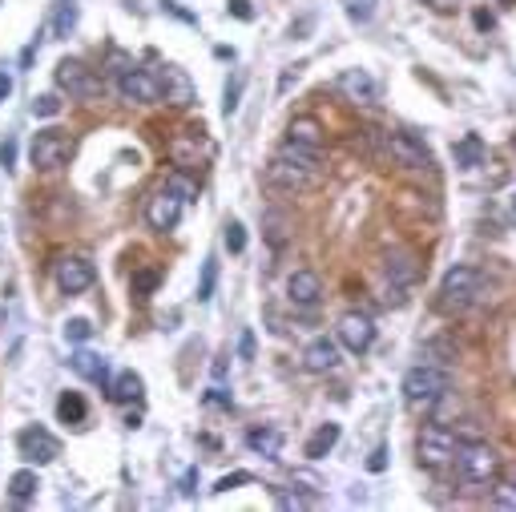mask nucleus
<instances>
[{
	"mask_svg": "<svg viewBox=\"0 0 516 512\" xmlns=\"http://www.w3.org/2000/svg\"><path fill=\"white\" fill-rule=\"evenodd\" d=\"M323 174H327L323 149L298 146V141H282L274 149L271 165H266V182L279 186V190H311V186L323 182Z\"/></svg>",
	"mask_w": 516,
	"mask_h": 512,
	"instance_id": "1",
	"label": "nucleus"
},
{
	"mask_svg": "<svg viewBox=\"0 0 516 512\" xmlns=\"http://www.w3.org/2000/svg\"><path fill=\"white\" fill-rule=\"evenodd\" d=\"M452 464H456V480H460L464 488H492L500 476V456H496V448L484 440L460 444Z\"/></svg>",
	"mask_w": 516,
	"mask_h": 512,
	"instance_id": "2",
	"label": "nucleus"
},
{
	"mask_svg": "<svg viewBox=\"0 0 516 512\" xmlns=\"http://www.w3.org/2000/svg\"><path fill=\"white\" fill-rule=\"evenodd\" d=\"M484 295V278L476 267H452L440 283V311L444 315H460L468 307H476Z\"/></svg>",
	"mask_w": 516,
	"mask_h": 512,
	"instance_id": "3",
	"label": "nucleus"
},
{
	"mask_svg": "<svg viewBox=\"0 0 516 512\" xmlns=\"http://www.w3.org/2000/svg\"><path fill=\"white\" fill-rule=\"evenodd\" d=\"M448 388H452V375L436 364H420L403 375V400H408V408H432V404H440L448 396Z\"/></svg>",
	"mask_w": 516,
	"mask_h": 512,
	"instance_id": "4",
	"label": "nucleus"
},
{
	"mask_svg": "<svg viewBox=\"0 0 516 512\" xmlns=\"http://www.w3.org/2000/svg\"><path fill=\"white\" fill-rule=\"evenodd\" d=\"M28 157H33L36 170H61L73 157V138L61 130H41L33 138V146H28Z\"/></svg>",
	"mask_w": 516,
	"mask_h": 512,
	"instance_id": "5",
	"label": "nucleus"
},
{
	"mask_svg": "<svg viewBox=\"0 0 516 512\" xmlns=\"http://www.w3.org/2000/svg\"><path fill=\"white\" fill-rule=\"evenodd\" d=\"M456 448H460V440H456L448 428L432 424L420 432V440H416V456H420L424 468H444V464H452Z\"/></svg>",
	"mask_w": 516,
	"mask_h": 512,
	"instance_id": "6",
	"label": "nucleus"
},
{
	"mask_svg": "<svg viewBox=\"0 0 516 512\" xmlns=\"http://www.w3.org/2000/svg\"><path fill=\"white\" fill-rule=\"evenodd\" d=\"M384 149L395 165H403V170H432V154L416 133H403V130L384 133Z\"/></svg>",
	"mask_w": 516,
	"mask_h": 512,
	"instance_id": "7",
	"label": "nucleus"
},
{
	"mask_svg": "<svg viewBox=\"0 0 516 512\" xmlns=\"http://www.w3.org/2000/svg\"><path fill=\"white\" fill-rule=\"evenodd\" d=\"M335 339H339L351 356H363V351L376 343V323H371L363 311H347L339 319V327H335Z\"/></svg>",
	"mask_w": 516,
	"mask_h": 512,
	"instance_id": "8",
	"label": "nucleus"
},
{
	"mask_svg": "<svg viewBox=\"0 0 516 512\" xmlns=\"http://www.w3.org/2000/svg\"><path fill=\"white\" fill-rule=\"evenodd\" d=\"M117 93H122L125 101H133V105H154L162 97V89H158V77H154L149 69L130 65V69L117 73Z\"/></svg>",
	"mask_w": 516,
	"mask_h": 512,
	"instance_id": "9",
	"label": "nucleus"
},
{
	"mask_svg": "<svg viewBox=\"0 0 516 512\" xmlns=\"http://www.w3.org/2000/svg\"><path fill=\"white\" fill-rule=\"evenodd\" d=\"M17 448L28 464H53L61 456V444H57V436L49 428H25L17 436Z\"/></svg>",
	"mask_w": 516,
	"mask_h": 512,
	"instance_id": "10",
	"label": "nucleus"
},
{
	"mask_svg": "<svg viewBox=\"0 0 516 512\" xmlns=\"http://www.w3.org/2000/svg\"><path fill=\"white\" fill-rule=\"evenodd\" d=\"M53 278H57V287H61L65 295H81V291H89L97 283V270H93V262H89V259L69 254V259L57 262Z\"/></svg>",
	"mask_w": 516,
	"mask_h": 512,
	"instance_id": "11",
	"label": "nucleus"
},
{
	"mask_svg": "<svg viewBox=\"0 0 516 512\" xmlns=\"http://www.w3.org/2000/svg\"><path fill=\"white\" fill-rule=\"evenodd\" d=\"M182 206L186 202L178 198V194H170L166 186H162L154 198H149V206H146V222L158 230V235H170L178 222H182Z\"/></svg>",
	"mask_w": 516,
	"mask_h": 512,
	"instance_id": "12",
	"label": "nucleus"
},
{
	"mask_svg": "<svg viewBox=\"0 0 516 512\" xmlns=\"http://www.w3.org/2000/svg\"><path fill=\"white\" fill-rule=\"evenodd\" d=\"M57 89L69 97H93L101 85H97L93 69H89L85 61H69V57H65V61L57 65Z\"/></svg>",
	"mask_w": 516,
	"mask_h": 512,
	"instance_id": "13",
	"label": "nucleus"
},
{
	"mask_svg": "<svg viewBox=\"0 0 516 512\" xmlns=\"http://www.w3.org/2000/svg\"><path fill=\"white\" fill-rule=\"evenodd\" d=\"M335 89H339L347 101H355V105H371L379 97V85H376V77H371L368 69H343L339 77H335Z\"/></svg>",
	"mask_w": 516,
	"mask_h": 512,
	"instance_id": "14",
	"label": "nucleus"
},
{
	"mask_svg": "<svg viewBox=\"0 0 516 512\" xmlns=\"http://www.w3.org/2000/svg\"><path fill=\"white\" fill-rule=\"evenodd\" d=\"M343 359H339V339H327V335H319V339H311L303 348V367L306 372H315V375H327V372H335Z\"/></svg>",
	"mask_w": 516,
	"mask_h": 512,
	"instance_id": "15",
	"label": "nucleus"
},
{
	"mask_svg": "<svg viewBox=\"0 0 516 512\" xmlns=\"http://www.w3.org/2000/svg\"><path fill=\"white\" fill-rule=\"evenodd\" d=\"M154 77H158V89L170 105H182V109L194 105V81L186 77V69H178V65H162Z\"/></svg>",
	"mask_w": 516,
	"mask_h": 512,
	"instance_id": "16",
	"label": "nucleus"
},
{
	"mask_svg": "<svg viewBox=\"0 0 516 512\" xmlns=\"http://www.w3.org/2000/svg\"><path fill=\"white\" fill-rule=\"evenodd\" d=\"M287 299L295 307H315L319 299H323V278H319L315 270H295V275L287 278Z\"/></svg>",
	"mask_w": 516,
	"mask_h": 512,
	"instance_id": "17",
	"label": "nucleus"
},
{
	"mask_svg": "<svg viewBox=\"0 0 516 512\" xmlns=\"http://www.w3.org/2000/svg\"><path fill=\"white\" fill-rule=\"evenodd\" d=\"M384 275L392 278V287H411V283L420 278L416 254H411V251H387V259H384Z\"/></svg>",
	"mask_w": 516,
	"mask_h": 512,
	"instance_id": "18",
	"label": "nucleus"
},
{
	"mask_svg": "<svg viewBox=\"0 0 516 512\" xmlns=\"http://www.w3.org/2000/svg\"><path fill=\"white\" fill-rule=\"evenodd\" d=\"M246 448L258 452V456H266V460H279L282 456V432L279 428H254V432L246 436Z\"/></svg>",
	"mask_w": 516,
	"mask_h": 512,
	"instance_id": "19",
	"label": "nucleus"
},
{
	"mask_svg": "<svg viewBox=\"0 0 516 512\" xmlns=\"http://www.w3.org/2000/svg\"><path fill=\"white\" fill-rule=\"evenodd\" d=\"M287 141H298V146H311V149H323V125L315 117H295L287 125Z\"/></svg>",
	"mask_w": 516,
	"mask_h": 512,
	"instance_id": "20",
	"label": "nucleus"
},
{
	"mask_svg": "<svg viewBox=\"0 0 516 512\" xmlns=\"http://www.w3.org/2000/svg\"><path fill=\"white\" fill-rule=\"evenodd\" d=\"M69 367H73V372H77V375H85V380H93V383H101V380H106V372H109L106 356H97V351H89V348L73 351Z\"/></svg>",
	"mask_w": 516,
	"mask_h": 512,
	"instance_id": "21",
	"label": "nucleus"
},
{
	"mask_svg": "<svg viewBox=\"0 0 516 512\" xmlns=\"http://www.w3.org/2000/svg\"><path fill=\"white\" fill-rule=\"evenodd\" d=\"M335 444H339V424H319L315 432H311V440H306L303 456H306V460H323Z\"/></svg>",
	"mask_w": 516,
	"mask_h": 512,
	"instance_id": "22",
	"label": "nucleus"
},
{
	"mask_svg": "<svg viewBox=\"0 0 516 512\" xmlns=\"http://www.w3.org/2000/svg\"><path fill=\"white\" fill-rule=\"evenodd\" d=\"M81 20V4L77 0H57L53 9V36H69Z\"/></svg>",
	"mask_w": 516,
	"mask_h": 512,
	"instance_id": "23",
	"label": "nucleus"
},
{
	"mask_svg": "<svg viewBox=\"0 0 516 512\" xmlns=\"http://www.w3.org/2000/svg\"><path fill=\"white\" fill-rule=\"evenodd\" d=\"M36 488H41V480H36V472H33V468L12 472V480H9V496H12L17 504H28V500H33Z\"/></svg>",
	"mask_w": 516,
	"mask_h": 512,
	"instance_id": "24",
	"label": "nucleus"
},
{
	"mask_svg": "<svg viewBox=\"0 0 516 512\" xmlns=\"http://www.w3.org/2000/svg\"><path fill=\"white\" fill-rule=\"evenodd\" d=\"M141 388H146V383H141L138 372H122L114 380V388H109V396H114L117 404H133V400H141Z\"/></svg>",
	"mask_w": 516,
	"mask_h": 512,
	"instance_id": "25",
	"label": "nucleus"
},
{
	"mask_svg": "<svg viewBox=\"0 0 516 512\" xmlns=\"http://www.w3.org/2000/svg\"><path fill=\"white\" fill-rule=\"evenodd\" d=\"M452 154H456V165H460V170H476V165L484 162V141L476 138V133H468V138H464Z\"/></svg>",
	"mask_w": 516,
	"mask_h": 512,
	"instance_id": "26",
	"label": "nucleus"
},
{
	"mask_svg": "<svg viewBox=\"0 0 516 512\" xmlns=\"http://www.w3.org/2000/svg\"><path fill=\"white\" fill-rule=\"evenodd\" d=\"M57 420L61 424H85V400H81L77 391H65L61 400H57Z\"/></svg>",
	"mask_w": 516,
	"mask_h": 512,
	"instance_id": "27",
	"label": "nucleus"
},
{
	"mask_svg": "<svg viewBox=\"0 0 516 512\" xmlns=\"http://www.w3.org/2000/svg\"><path fill=\"white\" fill-rule=\"evenodd\" d=\"M343 12H347L355 25H368V20L379 12V0H343Z\"/></svg>",
	"mask_w": 516,
	"mask_h": 512,
	"instance_id": "28",
	"label": "nucleus"
},
{
	"mask_svg": "<svg viewBox=\"0 0 516 512\" xmlns=\"http://www.w3.org/2000/svg\"><path fill=\"white\" fill-rule=\"evenodd\" d=\"M166 190L178 194L182 202H194V198H198V182H190L186 174H170V178H166Z\"/></svg>",
	"mask_w": 516,
	"mask_h": 512,
	"instance_id": "29",
	"label": "nucleus"
},
{
	"mask_svg": "<svg viewBox=\"0 0 516 512\" xmlns=\"http://www.w3.org/2000/svg\"><path fill=\"white\" fill-rule=\"evenodd\" d=\"M222 238H226V251L230 254H242L246 251V226L242 222H226V235H222Z\"/></svg>",
	"mask_w": 516,
	"mask_h": 512,
	"instance_id": "30",
	"label": "nucleus"
},
{
	"mask_svg": "<svg viewBox=\"0 0 516 512\" xmlns=\"http://www.w3.org/2000/svg\"><path fill=\"white\" fill-rule=\"evenodd\" d=\"M61 113V97L57 93H41L33 101V117H57Z\"/></svg>",
	"mask_w": 516,
	"mask_h": 512,
	"instance_id": "31",
	"label": "nucleus"
},
{
	"mask_svg": "<svg viewBox=\"0 0 516 512\" xmlns=\"http://www.w3.org/2000/svg\"><path fill=\"white\" fill-rule=\"evenodd\" d=\"M214 278H218V262L206 259V267H202V287H198L202 303H206V299H214Z\"/></svg>",
	"mask_w": 516,
	"mask_h": 512,
	"instance_id": "32",
	"label": "nucleus"
},
{
	"mask_svg": "<svg viewBox=\"0 0 516 512\" xmlns=\"http://www.w3.org/2000/svg\"><path fill=\"white\" fill-rule=\"evenodd\" d=\"M158 283H162L158 270H138V275H133V295H149Z\"/></svg>",
	"mask_w": 516,
	"mask_h": 512,
	"instance_id": "33",
	"label": "nucleus"
},
{
	"mask_svg": "<svg viewBox=\"0 0 516 512\" xmlns=\"http://www.w3.org/2000/svg\"><path fill=\"white\" fill-rule=\"evenodd\" d=\"M89 335H93V323H89V319H69V323H65V339H73V343H85Z\"/></svg>",
	"mask_w": 516,
	"mask_h": 512,
	"instance_id": "34",
	"label": "nucleus"
},
{
	"mask_svg": "<svg viewBox=\"0 0 516 512\" xmlns=\"http://www.w3.org/2000/svg\"><path fill=\"white\" fill-rule=\"evenodd\" d=\"M492 504H496V508H516V484H496V488H492Z\"/></svg>",
	"mask_w": 516,
	"mask_h": 512,
	"instance_id": "35",
	"label": "nucleus"
},
{
	"mask_svg": "<svg viewBox=\"0 0 516 512\" xmlns=\"http://www.w3.org/2000/svg\"><path fill=\"white\" fill-rule=\"evenodd\" d=\"M250 480H254L250 472H230V476H222L218 484H214V492L222 496V492H230V488H238V484H250Z\"/></svg>",
	"mask_w": 516,
	"mask_h": 512,
	"instance_id": "36",
	"label": "nucleus"
},
{
	"mask_svg": "<svg viewBox=\"0 0 516 512\" xmlns=\"http://www.w3.org/2000/svg\"><path fill=\"white\" fill-rule=\"evenodd\" d=\"M0 165H4V170H12V165H17V138L0 141Z\"/></svg>",
	"mask_w": 516,
	"mask_h": 512,
	"instance_id": "37",
	"label": "nucleus"
},
{
	"mask_svg": "<svg viewBox=\"0 0 516 512\" xmlns=\"http://www.w3.org/2000/svg\"><path fill=\"white\" fill-rule=\"evenodd\" d=\"M274 504H279V508H306L311 500H303L298 492H274Z\"/></svg>",
	"mask_w": 516,
	"mask_h": 512,
	"instance_id": "38",
	"label": "nucleus"
},
{
	"mask_svg": "<svg viewBox=\"0 0 516 512\" xmlns=\"http://www.w3.org/2000/svg\"><path fill=\"white\" fill-rule=\"evenodd\" d=\"M282 226H287V222H282V214H266V230H271L274 246H282V238H287V235H282Z\"/></svg>",
	"mask_w": 516,
	"mask_h": 512,
	"instance_id": "39",
	"label": "nucleus"
},
{
	"mask_svg": "<svg viewBox=\"0 0 516 512\" xmlns=\"http://www.w3.org/2000/svg\"><path fill=\"white\" fill-rule=\"evenodd\" d=\"M238 356L254 359V331H242V335H238Z\"/></svg>",
	"mask_w": 516,
	"mask_h": 512,
	"instance_id": "40",
	"label": "nucleus"
},
{
	"mask_svg": "<svg viewBox=\"0 0 516 512\" xmlns=\"http://www.w3.org/2000/svg\"><path fill=\"white\" fill-rule=\"evenodd\" d=\"M230 12H234L238 20H254V9H250V0H230Z\"/></svg>",
	"mask_w": 516,
	"mask_h": 512,
	"instance_id": "41",
	"label": "nucleus"
},
{
	"mask_svg": "<svg viewBox=\"0 0 516 512\" xmlns=\"http://www.w3.org/2000/svg\"><path fill=\"white\" fill-rule=\"evenodd\" d=\"M238 89H242V77H238L234 85H226V101H222V109H226V113L238 109Z\"/></svg>",
	"mask_w": 516,
	"mask_h": 512,
	"instance_id": "42",
	"label": "nucleus"
},
{
	"mask_svg": "<svg viewBox=\"0 0 516 512\" xmlns=\"http://www.w3.org/2000/svg\"><path fill=\"white\" fill-rule=\"evenodd\" d=\"M384 468H387V452L376 448L371 452V460H368V472H384Z\"/></svg>",
	"mask_w": 516,
	"mask_h": 512,
	"instance_id": "43",
	"label": "nucleus"
},
{
	"mask_svg": "<svg viewBox=\"0 0 516 512\" xmlns=\"http://www.w3.org/2000/svg\"><path fill=\"white\" fill-rule=\"evenodd\" d=\"M206 400H210V404H222V408H226V404H230V396H226V391H222V388H210V396H206Z\"/></svg>",
	"mask_w": 516,
	"mask_h": 512,
	"instance_id": "44",
	"label": "nucleus"
},
{
	"mask_svg": "<svg viewBox=\"0 0 516 512\" xmlns=\"http://www.w3.org/2000/svg\"><path fill=\"white\" fill-rule=\"evenodd\" d=\"M9 93H12V77H9V73H0V101H4Z\"/></svg>",
	"mask_w": 516,
	"mask_h": 512,
	"instance_id": "45",
	"label": "nucleus"
},
{
	"mask_svg": "<svg viewBox=\"0 0 516 512\" xmlns=\"http://www.w3.org/2000/svg\"><path fill=\"white\" fill-rule=\"evenodd\" d=\"M492 25H496V20H492V12H476V28H492Z\"/></svg>",
	"mask_w": 516,
	"mask_h": 512,
	"instance_id": "46",
	"label": "nucleus"
},
{
	"mask_svg": "<svg viewBox=\"0 0 516 512\" xmlns=\"http://www.w3.org/2000/svg\"><path fill=\"white\" fill-rule=\"evenodd\" d=\"M428 4H436V9H448V0H428Z\"/></svg>",
	"mask_w": 516,
	"mask_h": 512,
	"instance_id": "47",
	"label": "nucleus"
},
{
	"mask_svg": "<svg viewBox=\"0 0 516 512\" xmlns=\"http://www.w3.org/2000/svg\"><path fill=\"white\" fill-rule=\"evenodd\" d=\"M500 4H512V0H500Z\"/></svg>",
	"mask_w": 516,
	"mask_h": 512,
	"instance_id": "48",
	"label": "nucleus"
}]
</instances>
